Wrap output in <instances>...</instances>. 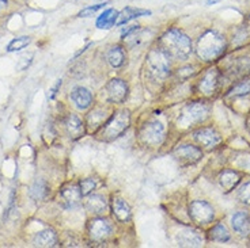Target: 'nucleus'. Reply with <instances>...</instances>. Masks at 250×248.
<instances>
[{
	"mask_svg": "<svg viewBox=\"0 0 250 248\" xmlns=\"http://www.w3.org/2000/svg\"><path fill=\"white\" fill-rule=\"evenodd\" d=\"M193 67H184V68L178 69V76H184V77H189L190 75L193 74Z\"/></svg>",
	"mask_w": 250,
	"mask_h": 248,
	"instance_id": "obj_36",
	"label": "nucleus"
},
{
	"mask_svg": "<svg viewBox=\"0 0 250 248\" xmlns=\"http://www.w3.org/2000/svg\"><path fill=\"white\" fill-rule=\"evenodd\" d=\"M196 141L206 147V148H215L218 144L222 143V136L213 128H203L193 133Z\"/></svg>",
	"mask_w": 250,
	"mask_h": 248,
	"instance_id": "obj_12",
	"label": "nucleus"
},
{
	"mask_svg": "<svg viewBox=\"0 0 250 248\" xmlns=\"http://www.w3.org/2000/svg\"><path fill=\"white\" fill-rule=\"evenodd\" d=\"M171 56L163 48H154L147 53V69L155 79H166L171 72Z\"/></svg>",
	"mask_w": 250,
	"mask_h": 248,
	"instance_id": "obj_4",
	"label": "nucleus"
},
{
	"mask_svg": "<svg viewBox=\"0 0 250 248\" xmlns=\"http://www.w3.org/2000/svg\"><path fill=\"white\" fill-rule=\"evenodd\" d=\"M86 209L93 214H104L107 210V201L101 194H90L86 199Z\"/></svg>",
	"mask_w": 250,
	"mask_h": 248,
	"instance_id": "obj_22",
	"label": "nucleus"
},
{
	"mask_svg": "<svg viewBox=\"0 0 250 248\" xmlns=\"http://www.w3.org/2000/svg\"><path fill=\"white\" fill-rule=\"evenodd\" d=\"M163 49L177 60H187L192 53V41L187 34L177 27L169 29L162 36Z\"/></svg>",
	"mask_w": 250,
	"mask_h": 248,
	"instance_id": "obj_2",
	"label": "nucleus"
},
{
	"mask_svg": "<svg viewBox=\"0 0 250 248\" xmlns=\"http://www.w3.org/2000/svg\"><path fill=\"white\" fill-rule=\"evenodd\" d=\"M174 157L178 163H181L182 166H190V164H196L197 161L201 160L203 157V152L200 148L190 145V144H185V145H180L174 149Z\"/></svg>",
	"mask_w": 250,
	"mask_h": 248,
	"instance_id": "obj_8",
	"label": "nucleus"
},
{
	"mask_svg": "<svg viewBox=\"0 0 250 248\" xmlns=\"http://www.w3.org/2000/svg\"><path fill=\"white\" fill-rule=\"evenodd\" d=\"M106 94L112 103H123L128 95V84L121 79H112L106 84Z\"/></svg>",
	"mask_w": 250,
	"mask_h": 248,
	"instance_id": "obj_9",
	"label": "nucleus"
},
{
	"mask_svg": "<svg viewBox=\"0 0 250 248\" xmlns=\"http://www.w3.org/2000/svg\"><path fill=\"white\" fill-rule=\"evenodd\" d=\"M112 114H109L107 109L104 107H95L93 112L87 115V128L90 132H97L101 129L104 124L110 118Z\"/></svg>",
	"mask_w": 250,
	"mask_h": 248,
	"instance_id": "obj_16",
	"label": "nucleus"
},
{
	"mask_svg": "<svg viewBox=\"0 0 250 248\" xmlns=\"http://www.w3.org/2000/svg\"><path fill=\"white\" fill-rule=\"evenodd\" d=\"M209 239L213 240V242L226 243L230 240V232L226 228L225 224L219 223L209 230Z\"/></svg>",
	"mask_w": 250,
	"mask_h": 248,
	"instance_id": "obj_27",
	"label": "nucleus"
},
{
	"mask_svg": "<svg viewBox=\"0 0 250 248\" xmlns=\"http://www.w3.org/2000/svg\"><path fill=\"white\" fill-rule=\"evenodd\" d=\"M232 229L241 236L250 235V214L246 211H238L231 217Z\"/></svg>",
	"mask_w": 250,
	"mask_h": 248,
	"instance_id": "obj_20",
	"label": "nucleus"
},
{
	"mask_svg": "<svg viewBox=\"0 0 250 248\" xmlns=\"http://www.w3.org/2000/svg\"><path fill=\"white\" fill-rule=\"evenodd\" d=\"M226 48V38L219 31L207 30L199 38L196 52L203 61H213L225 53Z\"/></svg>",
	"mask_w": 250,
	"mask_h": 248,
	"instance_id": "obj_1",
	"label": "nucleus"
},
{
	"mask_svg": "<svg viewBox=\"0 0 250 248\" xmlns=\"http://www.w3.org/2000/svg\"><path fill=\"white\" fill-rule=\"evenodd\" d=\"M209 115V107L203 103V102H193L189 103L184 109H182L178 118H177V125L187 129V128H192L194 125L204 122Z\"/></svg>",
	"mask_w": 250,
	"mask_h": 248,
	"instance_id": "obj_5",
	"label": "nucleus"
},
{
	"mask_svg": "<svg viewBox=\"0 0 250 248\" xmlns=\"http://www.w3.org/2000/svg\"><path fill=\"white\" fill-rule=\"evenodd\" d=\"M112 233V227L105 218H94L88 224V235L95 242L105 240Z\"/></svg>",
	"mask_w": 250,
	"mask_h": 248,
	"instance_id": "obj_10",
	"label": "nucleus"
},
{
	"mask_svg": "<svg viewBox=\"0 0 250 248\" xmlns=\"http://www.w3.org/2000/svg\"><path fill=\"white\" fill-rule=\"evenodd\" d=\"M249 131H250V121H249Z\"/></svg>",
	"mask_w": 250,
	"mask_h": 248,
	"instance_id": "obj_39",
	"label": "nucleus"
},
{
	"mask_svg": "<svg viewBox=\"0 0 250 248\" xmlns=\"http://www.w3.org/2000/svg\"><path fill=\"white\" fill-rule=\"evenodd\" d=\"M107 62L112 65L113 68H121L126 61V55H125V49L120 45L112 46L106 55Z\"/></svg>",
	"mask_w": 250,
	"mask_h": 248,
	"instance_id": "obj_25",
	"label": "nucleus"
},
{
	"mask_svg": "<svg viewBox=\"0 0 250 248\" xmlns=\"http://www.w3.org/2000/svg\"><path fill=\"white\" fill-rule=\"evenodd\" d=\"M218 1H220V0H208V1H207V4H208V6H211V4H215V3H218Z\"/></svg>",
	"mask_w": 250,
	"mask_h": 248,
	"instance_id": "obj_38",
	"label": "nucleus"
},
{
	"mask_svg": "<svg viewBox=\"0 0 250 248\" xmlns=\"http://www.w3.org/2000/svg\"><path fill=\"white\" fill-rule=\"evenodd\" d=\"M231 74L234 76H244L250 72V60L248 58H241L239 61H235L231 67Z\"/></svg>",
	"mask_w": 250,
	"mask_h": 248,
	"instance_id": "obj_30",
	"label": "nucleus"
},
{
	"mask_svg": "<svg viewBox=\"0 0 250 248\" xmlns=\"http://www.w3.org/2000/svg\"><path fill=\"white\" fill-rule=\"evenodd\" d=\"M57 235L53 229L40 230L33 237V246L36 247H57Z\"/></svg>",
	"mask_w": 250,
	"mask_h": 248,
	"instance_id": "obj_19",
	"label": "nucleus"
},
{
	"mask_svg": "<svg viewBox=\"0 0 250 248\" xmlns=\"http://www.w3.org/2000/svg\"><path fill=\"white\" fill-rule=\"evenodd\" d=\"M151 15L150 10H143V8H135V7H125L124 10L119 13V19L116 26H123L133 19L140 18V17H147Z\"/></svg>",
	"mask_w": 250,
	"mask_h": 248,
	"instance_id": "obj_24",
	"label": "nucleus"
},
{
	"mask_svg": "<svg viewBox=\"0 0 250 248\" xmlns=\"http://www.w3.org/2000/svg\"><path fill=\"white\" fill-rule=\"evenodd\" d=\"M29 194H30L31 199H34V201H44L49 194V186L44 179H36L30 186Z\"/></svg>",
	"mask_w": 250,
	"mask_h": 248,
	"instance_id": "obj_26",
	"label": "nucleus"
},
{
	"mask_svg": "<svg viewBox=\"0 0 250 248\" xmlns=\"http://www.w3.org/2000/svg\"><path fill=\"white\" fill-rule=\"evenodd\" d=\"M189 216L194 223L199 225H207L211 224L215 218V209L212 205L208 204L207 201L196 199L189 206Z\"/></svg>",
	"mask_w": 250,
	"mask_h": 248,
	"instance_id": "obj_7",
	"label": "nucleus"
},
{
	"mask_svg": "<svg viewBox=\"0 0 250 248\" xmlns=\"http://www.w3.org/2000/svg\"><path fill=\"white\" fill-rule=\"evenodd\" d=\"M106 4L107 3L105 1V3H98V4H94V6L84 7V8H82L81 11H79L78 17H79V18H90V17H93V15H95V14L98 13L100 10H102Z\"/></svg>",
	"mask_w": 250,
	"mask_h": 248,
	"instance_id": "obj_31",
	"label": "nucleus"
},
{
	"mask_svg": "<svg viewBox=\"0 0 250 248\" xmlns=\"http://www.w3.org/2000/svg\"><path fill=\"white\" fill-rule=\"evenodd\" d=\"M59 195H60V201H62V206L67 208V209H74L76 206H79L82 197H83L81 187L76 186V185H69V186L62 189Z\"/></svg>",
	"mask_w": 250,
	"mask_h": 248,
	"instance_id": "obj_11",
	"label": "nucleus"
},
{
	"mask_svg": "<svg viewBox=\"0 0 250 248\" xmlns=\"http://www.w3.org/2000/svg\"><path fill=\"white\" fill-rule=\"evenodd\" d=\"M129 124H131V114L128 110H120L116 114H112L110 118L101 128V140L113 141L119 138L129 128Z\"/></svg>",
	"mask_w": 250,
	"mask_h": 248,
	"instance_id": "obj_3",
	"label": "nucleus"
},
{
	"mask_svg": "<svg viewBox=\"0 0 250 248\" xmlns=\"http://www.w3.org/2000/svg\"><path fill=\"white\" fill-rule=\"evenodd\" d=\"M8 7V0H0V11Z\"/></svg>",
	"mask_w": 250,
	"mask_h": 248,
	"instance_id": "obj_37",
	"label": "nucleus"
},
{
	"mask_svg": "<svg viewBox=\"0 0 250 248\" xmlns=\"http://www.w3.org/2000/svg\"><path fill=\"white\" fill-rule=\"evenodd\" d=\"M238 199L241 204L250 206V180L245 182L241 189L238 190Z\"/></svg>",
	"mask_w": 250,
	"mask_h": 248,
	"instance_id": "obj_32",
	"label": "nucleus"
},
{
	"mask_svg": "<svg viewBox=\"0 0 250 248\" xmlns=\"http://www.w3.org/2000/svg\"><path fill=\"white\" fill-rule=\"evenodd\" d=\"M140 138L146 145H150V147L161 145L165 138V126L158 119L148 121L140 129Z\"/></svg>",
	"mask_w": 250,
	"mask_h": 248,
	"instance_id": "obj_6",
	"label": "nucleus"
},
{
	"mask_svg": "<svg viewBox=\"0 0 250 248\" xmlns=\"http://www.w3.org/2000/svg\"><path fill=\"white\" fill-rule=\"evenodd\" d=\"M117 19H119V11L114 8H107L104 13L100 14V17L97 18V22H95V26L100 30H109L117 23Z\"/></svg>",
	"mask_w": 250,
	"mask_h": 248,
	"instance_id": "obj_23",
	"label": "nucleus"
},
{
	"mask_svg": "<svg viewBox=\"0 0 250 248\" xmlns=\"http://www.w3.org/2000/svg\"><path fill=\"white\" fill-rule=\"evenodd\" d=\"M219 185L226 192L232 191L241 182V175L234 170H225L219 175Z\"/></svg>",
	"mask_w": 250,
	"mask_h": 248,
	"instance_id": "obj_21",
	"label": "nucleus"
},
{
	"mask_svg": "<svg viewBox=\"0 0 250 248\" xmlns=\"http://www.w3.org/2000/svg\"><path fill=\"white\" fill-rule=\"evenodd\" d=\"M250 95V80L241 81L235 87L230 90V93L226 95L227 99H237V98H245Z\"/></svg>",
	"mask_w": 250,
	"mask_h": 248,
	"instance_id": "obj_28",
	"label": "nucleus"
},
{
	"mask_svg": "<svg viewBox=\"0 0 250 248\" xmlns=\"http://www.w3.org/2000/svg\"><path fill=\"white\" fill-rule=\"evenodd\" d=\"M31 42V38L29 36H21V37L14 38L13 41H10V44L7 45L6 50L8 53L19 52V50L25 49L26 46H29Z\"/></svg>",
	"mask_w": 250,
	"mask_h": 248,
	"instance_id": "obj_29",
	"label": "nucleus"
},
{
	"mask_svg": "<svg viewBox=\"0 0 250 248\" xmlns=\"http://www.w3.org/2000/svg\"><path fill=\"white\" fill-rule=\"evenodd\" d=\"M140 29H142V27H140V26H139V25L128 26V27H126V29H124V30H123V33H121V38H123V39H125V38L129 37L131 34H133V33H136V31L140 30Z\"/></svg>",
	"mask_w": 250,
	"mask_h": 248,
	"instance_id": "obj_34",
	"label": "nucleus"
},
{
	"mask_svg": "<svg viewBox=\"0 0 250 248\" xmlns=\"http://www.w3.org/2000/svg\"><path fill=\"white\" fill-rule=\"evenodd\" d=\"M219 86V71L216 68H211L207 71L204 76L201 77L200 83H199V88L200 93H203L207 96L213 95L216 88Z\"/></svg>",
	"mask_w": 250,
	"mask_h": 248,
	"instance_id": "obj_15",
	"label": "nucleus"
},
{
	"mask_svg": "<svg viewBox=\"0 0 250 248\" xmlns=\"http://www.w3.org/2000/svg\"><path fill=\"white\" fill-rule=\"evenodd\" d=\"M62 80H57L56 84L50 88L49 95H48V96H49V99H55V98H56L57 93H59V90H60V87H62Z\"/></svg>",
	"mask_w": 250,
	"mask_h": 248,
	"instance_id": "obj_35",
	"label": "nucleus"
},
{
	"mask_svg": "<svg viewBox=\"0 0 250 248\" xmlns=\"http://www.w3.org/2000/svg\"><path fill=\"white\" fill-rule=\"evenodd\" d=\"M64 126H65L68 137L72 138V140H78V138L84 136V133H86L84 124L82 122L81 118L75 115V114H69L68 117L65 118Z\"/></svg>",
	"mask_w": 250,
	"mask_h": 248,
	"instance_id": "obj_17",
	"label": "nucleus"
},
{
	"mask_svg": "<svg viewBox=\"0 0 250 248\" xmlns=\"http://www.w3.org/2000/svg\"><path fill=\"white\" fill-rule=\"evenodd\" d=\"M112 211L116 218L121 223H126L132 217L131 206L121 197H113L112 198Z\"/></svg>",
	"mask_w": 250,
	"mask_h": 248,
	"instance_id": "obj_18",
	"label": "nucleus"
},
{
	"mask_svg": "<svg viewBox=\"0 0 250 248\" xmlns=\"http://www.w3.org/2000/svg\"><path fill=\"white\" fill-rule=\"evenodd\" d=\"M177 243L181 247H201L204 244V237L200 230L188 228L177 235Z\"/></svg>",
	"mask_w": 250,
	"mask_h": 248,
	"instance_id": "obj_13",
	"label": "nucleus"
},
{
	"mask_svg": "<svg viewBox=\"0 0 250 248\" xmlns=\"http://www.w3.org/2000/svg\"><path fill=\"white\" fill-rule=\"evenodd\" d=\"M79 187H81L82 195H83V197H86V195H90V194H91V191H93L94 189L97 187V182H95V179L87 178V179L81 180Z\"/></svg>",
	"mask_w": 250,
	"mask_h": 248,
	"instance_id": "obj_33",
	"label": "nucleus"
},
{
	"mask_svg": "<svg viewBox=\"0 0 250 248\" xmlns=\"http://www.w3.org/2000/svg\"><path fill=\"white\" fill-rule=\"evenodd\" d=\"M69 98L79 110H86L93 105V94L90 93L87 88L82 87V86H76L72 88Z\"/></svg>",
	"mask_w": 250,
	"mask_h": 248,
	"instance_id": "obj_14",
	"label": "nucleus"
}]
</instances>
